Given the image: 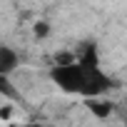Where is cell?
<instances>
[{
	"label": "cell",
	"mask_w": 127,
	"mask_h": 127,
	"mask_svg": "<svg viewBox=\"0 0 127 127\" xmlns=\"http://www.w3.org/2000/svg\"><path fill=\"white\" fill-rule=\"evenodd\" d=\"M50 77L57 82V87L62 92L82 95V87H85V67L80 65V62L70 60V62H62V65H55L50 70Z\"/></svg>",
	"instance_id": "1"
},
{
	"label": "cell",
	"mask_w": 127,
	"mask_h": 127,
	"mask_svg": "<svg viewBox=\"0 0 127 127\" xmlns=\"http://www.w3.org/2000/svg\"><path fill=\"white\" fill-rule=\"evenodd\" d=\"M18 55H15V50H10V47H0V75H10L15 67H18Z\"/></svg>",
	"instance_id": "2"
},
{
	"label": "cell",
	"mask_w": 127,
	"mask_h": 127,
	"mask_svg": "<svg viewBox=\"0 0 127 127\" xmlns=\"http://www.w3.org/2000/svg\"><path fill=\"white\" fill-rule=\"evenodd\" d=\"M92 112H97L100 117H105L110 112V105H102V102H92Z\"/></svg>",
	"instance_id": "3"
},
{
	"label": "cell",
	"mask_w": 127,
	"mask_h": 127,
	"mask_svg": "<svg viewBox=\"0 0 127 127\" xmlns=\"http://www.w3.org/2000/svg\"><path fill=\"white\" fill-rule=\"evenodd\" d=\"M35 32H37L40 37H45V35H47V25H45V23H37V25H35Z\"/></svg>",
	"instance_id": "4"
}]
</instances>
